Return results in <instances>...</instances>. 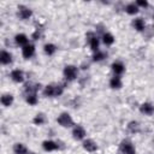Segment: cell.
<instances>
[{
  "instance_id": "obj_1",
  "label": "cell",
  "mask_w": 154,
  "mask_h": 154,
  "mask_svg": "<svg viewBox=\"0 0 154 154\" xmlns=\"http://www.w3.org/2000/svg\"><path fill=\"white\" fill-rule=\"evenodd\" d=\"M65 90V84L61 83H49L47 85H45L42 94L46 97H58L60 95H63Z\"/></svg>"
},
{
  "instance_id": "obj_2",
  "label": "cell",
  "mask_w": 154,
  "mask_h": 154,
  "mask_svg": "<svg viewBox=\"0 0 154 154\" xmlns=\"http://www.w3.org/2000/svg\"><path fill=\"white\" fill-rule=\"evenodd\" d=\"M63 76L65 78L66 82H72L75 79H77L78 77V67L73 64H67L64 66L63 70Z\"/></svg>"
},
{
  "instance_id": "obj_3",
  "label": "cell",
  "mask_w": 154,
  "mask_h": 154,
  "mask_svg": "<svg viewBox=\"0 0 154 154\" xmlns=\"http://www.w3.org/2000/svg\"><path fill=\"white\" fill-rule=\"evenodd\" d=\"M85 37H87V42H88V45H89V48L93 51V53L100 51V40H101V38L96 35V32H94V31H88L87 35H85Z\"/></svg>"
},
{
  "instance_id": "obj_4",
  "label": "cell",
  "mask_w": 154,
  "mask_h": 154,
  "mask_svg": "<svg viewBox=\"0 0 154 154\" xmlns=\"http://www.w3.org/2000/svg\"><path fill=\"white\" fill-rule=\"evenodd\" d=\"M57 123L61 126V128H73L75 126V122L72 119V117L70 116V113L67 112H61L58 117H57Z\"/></svg>"
},
{
  "instance_id": "obj_5",
  "label": "cell",
  "mask_w": 154,
  "mask_h": 154,
  "mask_svg": "<svg viewBox=\"0 0 154 154\" xmlns=\"http://www.w3.org/2000/svg\"><path fill=\"white\" fill-rule=\"evenodd\" d=\"M119 153L120 154H136V147L131 140L124 138L119 143Z\"/></svg>"
},
{
  "instance_id": "obj_6",
  "label": "cell",
  "mask_w": 154,
  "mask_h": 154,
  "mask_svg": "<svg viewBox=\"0 0 154 154\" xmlns=\"http://www.w3.org/2000/svg\"><path fill=\"white\" fill-rule=\"evenodd\" d=\"M17 17L20 20H28L32 17V10L26 5H18L17 7Z\"/></svg>"
},
{
  "instance_id": "obj_7",
  "label": "cell",
  "mask_w": 154,
  "mask_h": 154,
  "mask_svg": "<svg viewBox=\"0 0 154 154\" xmlns=\"http://www.w3.org/2000/svg\"><path fill=\"white\" fill-rule=\"evenodd\" d=\"M71 135H72V138L73 140H76V141H83V140H85L87 130L81 124H75V126L72 128Z\"/></svg>"
},
{
  "instance_id": "obj_8",
  "label": "cell",
  "mask_w": 154,
  "mask_h": 154,
  "mask_svg": "<svg viewBox=\"0 0 154 154\" xmlns=\"http://www.w3.org/2000/svg\"><path fill=\"white\" fill-rule=\"evenodd\" d=\"M82 147H83V149H84L85 152H88V153H95V152H97V149H99L97 143H96L93 138H85V140H83V141H82Z\"/></svg>"
},
{
  "instance_id": "obj_9",
  "label": "cell",
  "mask_w": 154,
  "mask_h": 154,
  "mask_svg": "<svg viewBox=\"0 0 154 154\" xmlns=\"http://www.w3.org/2000/svg\"><path fill=\"white\" fill-rule=\"evenodd\" d=\"M41 146H42V149L45 152H55V150H59L60 149L59 142L53 141V140H45Z\"/></svg>"
},
{
  "instance_id": "obj_10",
  "label": "cell",
  "mask_w": 154,
  "mask_h": 154,
  "mask_svg": "<svg viewBox=\"0 0 154 154\" xmlns=\"http://www.w3.org/2000/svg\"><path fill=\"white\" fill-rule=\"evenodd\" d=\"M10 78H11L14 83H23L24 79H25L24 71L20 70V69H13V70L10 72Z\"/></svg>"
},
{
  "instance_id": "obj_11",
  "label": "cell",
  "mask_w": 154,
  "mask_h": 154,
  "mask_svg": "<svg viewBox=\"0 0 154 154\" xmlns=\"http://www.w3.org/2000/svg\"><path fill=\"white\" fill-rule=\"evenodd\" d=\"M111 70L113 72V75L116 76H122L124 72H125V65L123 61L120 60H116L111 64Z\"/></svg>"
},
{
  "instance_id": "obj_12",
  "label": "cell",
  "mask_w": 154,
  "mask_h": 154,
  "mask_svg": "<svg viewBox=\"0 0 154 154\" xmlns=\"http://www.w3.org/2000/svg\"><path fill=\"white\" fill-rule=\"evenodd\" d=\"M35 52H36V47L34 43H29L26 46H24L22 48V57L24 59H31L34 55H35Z\"/></svg>"
},
{
  "instance_id": "obj_13",
  "label": "cell",
  "mask_w": 154,
  "mask_h": 154,
  "mask_svg": "<svg viewBox=\"0 0 154 154\" xmlns=\"http://www.w3.org/2000/svg\"><path fill=\"white\" fill-rule=\"evenodd\" d=\"M13 40H14L16 46H18V47H20V48H23L24 46H26V45L30 43V42H29V37H28V35H26V34H23V32L16 34Z\"/></svg>"
},
{
  "instance_id": "obj_14",
  "label": "cell",
  "mask_w": 154,
  "mask_h": 154,
  "mask_svg": "<svg viewBox=\"0 0 154 154\" xmlns=\"http://www.w3.org/2000/svg\"><path fill=\"white\" fill-rule=\"evenodd\" d=\"M0 63L1 65L6 66V65H11L13 63V55L12 53H10L6 49H2L1 53H0Z\"/></svg>"
},
{
  "instance_id": "obj_15",
  "label": "cell",
  "mask_w": 154,
  "mask_h": 154,
  "mask_svg": "<svg viewBox=\"0 0 154 154\" xmlns=\"http://www.w3.org/2000/svg\"><path fill=\"white\" fill-rule=\"evenodd\" d=\"M140 112L144 116H153L154 114V105L149 101H146L140 105Z\"/></svg>"
},
{
  "instance_id": "obj_16",
  "label": "cell",
  "mask_w": 154,
  "mask_h": 154,
  "mask_svg": "<svg viewBox=\"0 0 154 154\" xmlns=\"http://www.w3.org/2000/svg\"><path fill=\"white\" fill-rule=\"evenodd\" d=\"M132 28L138 31V32H143L146 30V22L142 17H136L132 19Z\"/></svg>"
},
{
  "instance_id": "obj_17",
  "label": "cell",
  "mask_w": 154,
  "mask_h": 154,
  "mask_svg": "<svg viewBox=\"0 0 154 154\" xmlns=\"http://www.w3.org/2000/svg\"><path fill=\"white\" fill-rule=\"evenodd\" d=\"M108 84H109L111 89H114V90L122 89V87H123V79H122V76H116V75H113V76L109 78Z\"/></svg>"
},
{
  "instance_id": "obj_18",
  "label": "cell",
  "mask_w": 154,
  "mask_h": 154,
  "mask_svg": "<svg viewBox=\"0 0 154 154\" xmlns=\"http://www.w3.org/2000/svg\"><path fill=\"white\" fill-rule=\"evenodd\" d=\"M124 11H125L129 16H136V14L140 12V7L136 5L135 1H131V2H128V4L124 6Z\"/></svg>"
},
{
  "instance_id": "obj_19",
  "label": "cell",
  "mask_w": 154,
  "mask_h": 154,
  "mask_svg": "<svg viewBox=\"0 0 154 154\" xmlns=\"http://www.w3.org/2000/svg\"><path fill=\"white\" fill-rule=\"evenodd\" d=\"M101 41H102V43H103L105 46L109 47V46H112V45L116 42V37H114L113 34H111L109 31H103L102 35H101Z\"/></svg>"
},
{
  "instance_id": "obj_20",
  "label": "cell",
  "mask_w": 154,
  "mask_h": 154,
  "mask_svg": "<svg viewBox=\"0 0 154 154\" xmlns=\"http://www.w3.org/2000/svg\"><path fill=\"white\" fill-rule=\"evenodd\" d=\"M13 101H14V96H13L11 93H4V94L1 95V97H0V102H1V105H2L4 107H10V106H12Z\"/></svg>"
},
{
  "instance_id": "obj_21",
  "label": "cell",
  "mask_w": 154,
  "mask_h": 154,
  "mask_svg": "<svg viewBox=\"0 0 154 154\" xmlns=\"http://www.w3.org/2000/svg\"><path fill=\"white\" fill-rule=\"evenodd\" d=\"M47 123V117L43 112H38L32 118V124L36 125V126H41V125H45Z\"/></svg>"
},
{
  "instance_id": "obj_22",
  "label": "cell",
  "mask_w": 154,
  "mask_h": 154,
  "mask_svg": "<svg viewBox=\"0 0 154 154\" xmlns=\"http://www.w3.org/2000/svg\"><path fill=\"white\" fill-rule=\"evenodd\" d=\"M12 149H13V153H14V154H29L28 147H26L24 143H22V142L14 143Z\"/></svg>"
},
{
  "instance_id": "obj_23",
  "label": "cell",
  "mask_w": 154,
  "mask_h": 154,
  "mask_svg": "<svg viewBox=\"0 0 154 154\" xmlns=\"http://www.w3.org/2000/svg\"><path fill=\"white\" fill-rule=\"evenodd\" d=\"M57 51H58V47H57L54 43H52V42H48V43H46V45L43 46V52H45V54L48 55V57L54 55V54L57 53Z\"/></svg>"
},
{
  "instance_id": "obj_24",
  "label": "cell",
  "mask_w": 154,
  "mask_h": 154,
  "mask_svg": "<svg viewBox=\"0 0 154 154\" xmlns=\"http://www.w3.org/2000/svg\"><path fill=\"white\" fill-rule=\"evenodd\" d=\"M126 129L131 134H137L141 130V125H140V123L137 120H130L128 123V125H126Z\"/></svg>"
},
{
  "instance_id": "obj_25",
  "label": "cell",
  "mask_w": 154,
  "mask_h": 154,
  "mask_svg": "<svg viewBox=\"0 0 154 154\" xmlns=\"http://www.w3.org/2000/svg\"><path fill=\"white\" fill-rule=\"evenodd\" d=\"M40 84L38 83H31V82H29V83H26L25 84V87H24V91H25V94H30V93H37L38 90H40Z\"/></svg>"
},
{
  "instance_id": "obj_26",
  "label": "cell",
  "mask_w": 154,
  "mask_h": 154,
  "mask_svg": "<svg viewBox=\"0 0 154 154\" xmlns=\"http://www.w3.org/2000/svg\"><path fill=\"white\" fill-rule=\"evenodd\" d=\"M25 102L30 106H35L38 102V96L37 93H30V94H25Z\"/></svg>"
},
{
  "instance_id": "obj_27",
  "label": "cell",
  "mask_w": 154,
  "mask_h": 154,
  "mask_svg": "<svg viewBox=\"0 0 154 154\" xmlns=\"http://www.w3.org/2000/svg\"><path fill=\"white\" fill-rule=\"evenodd\" d=\"M107 58V53L103 52V51H97L95 53H93V57H91V61L94 63H100L102 60H105Z\"/></svg>"
},
{
  "instance_id": "obj_28",
  "label": "cell",
  "mask_w": 154,
  "mask_h": 154,
  "mask_svg": "<svg viewBox=\"0 0 154 154\" xmlns=\"http://www.w3.org/2000/svg\"><path fill=\"white\" fill-rule=\"evenodd\" d=\"M42 36H43V35H42V29H36V30L32 32L31 38H32L34 41H37V40H41Z\"/></svg>"
},
{
  "instance_id": "obj_29",
  "label": "cell",
  "mask_w": 154,
  "mask_h": 154,
  "mask_svg": "<svg viewBox=\"0 0 154 154\" xmlns=\"http://www.w3.org/2000/svg\"><path fill=\"white\" fill-rule=\"evenodd\" d=\"M135 2H136V5H137L140 8H147V7L149 6V2H148L147 0H136Z\"/></svg>"
},
{
  "instance_id": "obj_30",
  "label": "cell",
  "mask_w": 154,
  "mask_h": 154,
  "mask_svg": "<svg viewBox=\"0 0 154 154\" xmlns=\"http://www.w3.org/2000/svg\"><path fill=\"white\" fill-rule=\"evenodd\" d=\"M29 154H36V153H34V152H29Z\"/></svg>"
},
{
  "instance_id": "obj_31",
  "label": "cell",
  "mask_w": 154,
  "mask_h": 154,
  "mask_svg": "<svg viewBox=\"0 0 154 154\" xmlns=\"http://www.w3.org/2000/svg\"><path fill=\"white\" fill-rule=\"evenodd\" d=\"M153 23H154V18H153Z\"/></svg>"
}]
</instances>
